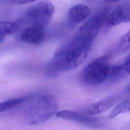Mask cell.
Listing matches in <instances>:
<instances>
[{
  "label": "cell",
  "instance_id": "ac0fdd59",
  "mask_svg": "<svg viewBox=\"0 0 130 130\" xmlns=\"http://www.w3.org/2000/svg\"><path fill=\"white\" fill-rule=\"evenodd\" d=\"M106 1H107V2H109L114 3V2H117L120 1H121V0H106Z\"/></svg>",
  "mask_w": 130,
  "mask_h": 130
},
{
  "label": "cell",
  "instance_id": "277c9868",
  "mask_svg": "<svg viewBox=\"0 0 130 130\" xmlns=\"http://www.w3.org/2000/svg\"><path fill=\"white\" fill-rule=\"evenodd\" d=\"M109 55L99 57L89 64L83 69L82 78L84 82L90 85L102 84L107 79L109 64Z\"/></svg>",
  "mask_w": 130,
  "mask_h": 130
},
{
  "label": "cell",
  "instance_id": "7a4b0ae2",
  "mask_svg": "<svg viewBox=\"0 0 130 130\" xmlns=\"http://www.w3.org/2000/svg\"><path fill=\"white\" fill-rule=\"evenodd\" d=\"M58 108L57 101L50 94L43 95L36 100L26 114L27 122L31 125H37L49 119Z\"/></svg>",
  "mask_w": 130,
  "mask_h": 130
},
{
  "label": "cell",
  "instance_id": "52a82bcc",
  "mask_svg": "<svg viewBox=\"0 0 130 130\" xmlns=\"http://www.w3.org/2000/svg\"><path fill=\"white\" fill-rule=\"evenodd\" d=\"M90 12L89 7L85 4H78L71 7L68 11L67 22L69 27L74 28L84 21Z\"/></svg>",
  "mask_w": 130,
  "mask_h": 130
},
{
  "label": "cell",
  "instance_id": "3957f363",
  "mask_svg": "<svg viewBox=\"0 0 130 130\" xmlns=\"http://www.w3.org/2000/svg\"><path fill=\"white\" fill-rule=\"evenodd\" d=\"M55 8L49 1L39 2L29 8L22 18L23 23L25 22L30 26H37L45 28L51 20Z\"/></svg>",
  "mask_w": 130,
  "mask_h": 130
},
{
  "label": "cell",
  "instance_id": "9a60e30c",
  "mask_svg": "<svg viewBox=\"0 0 130 130\" xmlns=\"http://www.w3.org/2000/svg\"><path fill=\"white\" fill-rule=\"evenodd\" d=\"M129 32H127L121 38L120 42L119 47L121 49H125V48H129Z\"/></svg>",
  "mask_w": 130,
  "mask_h": 130
},
{
  "label": "cell",
  "instance_id": "ba28073f",
  "mask_svg": "<svg viewBox=\"0 0 130 130\" xmlns=\"http://www.w3.org/2000/svg\"><path fill=\"white\" fill-rule=\"evenodd\" d=\"M45 36L44 28L37 26H29L21 31L19 38L25 43L38 45L43 42Z\"/></svg>",
  "mask_w": 130,
  "mask_h": 130
},
{
  "label": "cell",
  "instance_id": "8992f818",
  "mask_svg": "<svg viewBox=\"0 0 130 130\" xmlns=\"http://www.w3.org/2000/svg\"><path fill=\"white\" fill-rule=\"evenodd\" d=\"M130 19V10L128 6L121 5L117 7L109 13H107L104 24L111 27L122 22H127Z\"/></svg>",
  "mask_w": 130,
  "mask_h": 130
},
{
  "label": "cell",
  "instance_id": "4fadbf2b",
  "mask_svg": "<svg viewBox=\"0 0 130 130\" xmlns=\"http://www.w3.org/2000/svg\"><path fill=\"white\" fill-rule=\"evenodd\" d=\"M32 99L31 96H26L21 98H14L7 100L0 103V113L30 101Z\"/></svg>",
  "mask_w": 130,
  "mask_h": 130
},
{
  "label": "cell",
  "instance_id": "9c48e42d",
  "mask_svg": "<svg viewBox=\"0 0 130 130\" xmlns=\"http://www.w3.org/2000/svg\"><path fill=\"white\" fill-rule=\"evenodd\" d=\"M130 73V59L128 55L122 62L110 66L107 79L111 81H118L126 77Z\"/></svg>",
  "mask_w": 130,
  "mask_h": 130
},
{
  "label": "cell",
  "instance_id": "5b68a950",
  "mask_svg": "<svg viewBox=\"0 0 130 130\" xmlns=\"http://www.w3.org/2000/svg\"><path fill=\"white\" fill-rule=\"evenodd\" d=\"M107 13L103 11L92 16L79 28L76 35L86 41L92 43L104 24Z\"/></svg>",
  "mask_w": 130,
  "mask_h": 130
},
{
  "label": "cell",
  "instance_id": "8fae6325",
  "mask_svg": "<svg viewBox=\"0 0 130 130\" xmlns=\"http://www.w3.org/2000/svg\"><path fill=\"white\" fill-rule=\"evenodd\" d=\"M118 99L117 95H113L104 98L100 101L94 103L85 110L83 112L87 115H93L99 114L110 109L116 102Z\"/></svg>",
  "mask_w": 130,
  "mask_h": 130
},
{
  "label": "cell",
  "instance_id": "2e32d148",
  "mask_svg": "<svg viewBox=\"0 0 130 130\" xmlns=\"http://www.w3.org/2000/svg\"><path fill=\"white\" fill-rule=\"evenodd\" d=\"M9 2L15 5H24L37 1L38 0H8Z\"/></svg>",
  "mask_w": 130,
  "mask_h": 130
},
{
  "label": "cell",
  "instance_id": "7c38bea8",
  "mask_svg": "<svg viewBox=\"0 0 130 130\" xmlns=\"http://www.w3.org/2000/svg\"><path fill=\"white\" fill-rule=\"evenodd\" d=\"M24 24L22 18L14 21H0V35L5 36L15 33Z\"/></svg>",
  "mask_w": 130,
  "mask_h": 130
},
{
  "label": "cell",
  "instance_id": "30bf717a",
  "mask_svg": "<svg viewBox=\"0 0 130 130\" xmlns=\"http://www.w3.org/2000/svg\"><path fill=\"white\" fill-rule=\"evenodd\" d=\"M56 117L71 121H74L87 124H95L98 122V119L95 117H89L87 114L77 112L62 110L56 113Z\"/></svg>",
  "mask_w": 130,
  "mask_h": 130
},
{
  "label": "cell",
  "instance_id": "6da1fadb",
  "mask_svg": "<svg viewBox=\"0 0 130 130\" xmlns=\"http://www.w3.org/2000/svg\"><path fill=\"white\" fill-rule=\"evenodd\" d=\"M92 44L76 35L56 50L54 57L47 64L46 75L56 77L77 68L87 57Z\"/></svg>",
  "mask_w": 130,
  "mask_h": 130
},
{
  "label": "cell",
  "instance_id": "5bb4252c",
  "mask_svg": "<svg viewBox=\"0 0 130 130\" xmlns=\"http://www.w3.org/2000/svg\"><path fill=\"white\" fill-rule=\"evenodd\" d=\"M130 104L128 100L123 101L116 106L114 109L110 112L109 118H114L118 115L122 113H126L129 111Z\"/></svg>",
  "mask_w": 130,
  "mask_h": 130
},
{
  "label": "cell",
  "instance_id": "e0dca14e",
  "mask_svg": "<svg viewBox=\"0 0 130 130\" xmlns=\"http://www.w3.org/2000/svg\"><path fill=\"white\" fill-rule=\"evenodd\" d=\"M5 40V37L0 35V43H2Z\"/></svg>",
  "mask_w": 130,
  "mask_h": 130
}]
</instances>
